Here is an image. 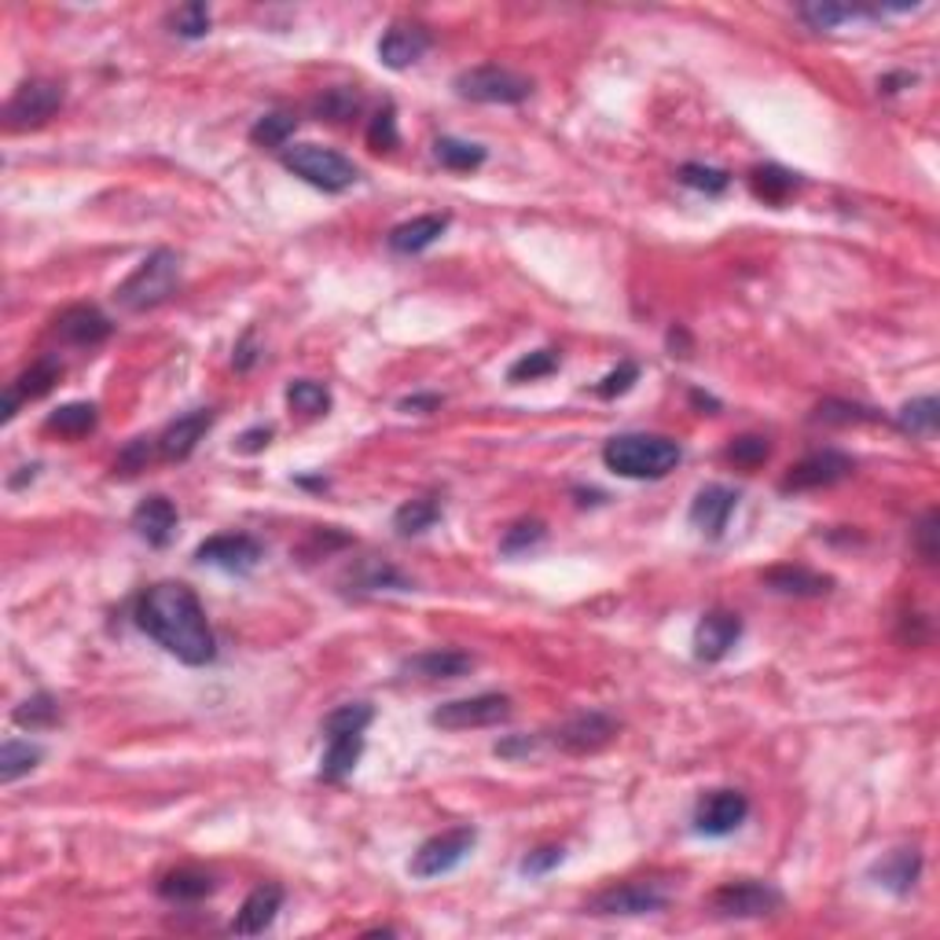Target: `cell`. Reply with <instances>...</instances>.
I'll return each instance as SVG.
<instances>
[{"instance_id":"680465c9","label":"cell","mask_w":940,"mask_h":940,"mask_svg":"<svg viewBox=\"0 0 940 940\" xmlns=\"http://www.w3.org/2000/svg\"><path fill=\"white\" fill-rule=\"evenodd\" d=\"M914 81V74H893V78H882L878 81V89L882 92H897V86H911Z\"/></svg>"},{"instance_id":"d6a6232c","label":"cell","mask_w":940,"mask_h":940,"mask_svg":"<svg viewBox=\"0 0 940 940\" xmlns=\"http://www.w3.org/2000/svg\"><path fill=\"white\" fill-rule=\"evenodd\" d=\"M897 423L903 433H911V438H933L937 423H940V401L937 397H914L897 412Z\"/></svg>"},{"instance_id":"836d02e7","label":"cell","mask_w":940,"mask_h":940,"mask_svg":"<svg viewBox=\"0 0 940 940\" xmlns=\"http://www.w3.org/2000/svg\"><path fill=\"white\" fill-rule=\"evenodd\" d=\"M59 717H63V709H59V702H56V698L48 694V691L30 694L27 702L16 706V713H11V720H16L19 728H27V731H48V728H56Z\"/></svg>"},{"instance_id":"74e56055","label":"cell","mask_w":940,"mask_h":940,"mask_svg":"<svg viewBox=\"0 0 940 940\" xmlns=\"http://www.w3.org/2000/svg\"><path fill=\"white\" fill-rule=\"evenodd\" d=\"M298 129V118L287 114V111H272V114H261L254 129H250V140L258 143V148H269V151H283L287 140L294 137Z\"/></svg>"},{"instance_id":"52a82bcc","label":"cell","mask_w":940,"mask_h":940,"mask_svg":"<svg viewBox=\"0 0 940 940\" xmlns=\"http://www.w3.org/2000/svg\"><path fill=\"white\" fill-rule=\"evenodd\" d=\"M511 698L508 694H474V698H456L430 713V724L441 731H474V728H497L503 720H511Z\"/></svg>"},{"instance_id":"4fadbf2b","label":"cell","mask_w":940,"mask_h":940,"mask_svg":"<svg viewBox=\"0 0 940 940\" xmlns=\"http://www.w3.org/2000/svg\"><path fill=\"white\" fill-rule=\"evenodd\" d=\"M746 816H750V798L739 790H709L694 809V830L706 838H728L734 834Z\"/></svg>"},{"instance_id":"7dc6e473","label":"cell","mask_w":940,"mask_h":940,"mask_svg":"<svg viewBox=\"0 0 940 940\" xmlns=\"http://www.w3.org/2000/svg\"><path fill=\"white\" fill-rule=\"evenodd\" d=\"M397 143H401V137H397V111H393V103H386L368 126V148L371 151H393Z\"/></svg>"},{"instance_id":"8fae6325","label":"cell","mask_w":940,"mask_h":940,"mask_svg":"<svg viewBox=\"0 0 940 940\" xmlns=\"http://www.w3.org/2000/svg\"><path fill=\"white\" fill-rule=\"evenodd\" d=\"M669 886L666 882H624L599 893L588 911L592 914H654L669 908Z\"/></svg>"},{"instance_id":"6da1fadb","label":"cell","mask_w":940,"mask_h":940,"mask_svg":"<svg viewBox=\"0 0 940 940\" xmlns=\"http://www.w3.org/2000/svg\"><path fill=\"white\" fill-rule=\"evenodd\" d=\"M137 624L177 661L199 669L217 658V640L199 596L180 581L151 584L137 599Z\"/></svg>"},{"instance_id":"484cf974","label":"cell","mask_w":940,"mask_h":940,"mask_svg":"<svg viewBox=\"0 0 940 940\" xmlns=\"http://www.w3.org/2000/svg\"><path fill=\"white\" fill-rule=\"evenodd\" d=\"M871 874L878 878V886L889 889V893L908 897L914 889V882H919V874H922V856H919V849H893L886 860L874 863Z\"/></svg>"},{"instance_id":"b9f144b4","label":"cell","mask_w":940,"mask_h":940,"mask_svg":"<svg viewBox=\"0 0 940 940\" xmlns=\"http://www.w3.org/2000/svg\"><path fill=\"white\" fill-rule=\"evenodd\" d=\"M768 456H771V444H768V438H757V433H742V438H734L724 449V460L734 463L739 470L764 467Z\"/></svg>"},{"instance_id":"2e32d148","label":"cell","mask_w":940,"mask_h":940,"mask_svg":"<svg viewBox=\"0 0 940 940\" xmlns=\"http://www.w3.org/2000/svg\"><path fill=\"white\" fill-rule=\"evenodd\" d=\"M742 640V618L731 610H709L702 613L694 629V658L713 666V661H724L731 654V647Z\"/></svg>"},{"instance_id":"cb8c5ba5","label":"cell","mask_w":940,"mask_h":940,"mask_svg":"<svg viewBox=\"0 0 940 940\" xmlns=\"http://www.w3.org/2000/svg\"><path fill=\"white\" fill-rule=\"evenodd\" d=\"M444 228H449V213H423V217H412V221L397 224L393 232L386 236V243H390L393 254H423L427 247H433L444 236Z\"/></svg>"},{"instance_id":"1f68e13d","label":"cell","mask_w":940,"mask_h":940,"mask_svg":"<svg viewBox=\"0 0 940 940\" xmlns=\"http://www.w3.org/2000/svg\"><path fill=\"white\" fill-rule=\"evenodd\" d=\"M441 522V503L433 500V497H416V500H408L397 508L393 514V529L401 537H419V533H427V529H433Z\"/></svg>"},{"instance_id":"f35d334b","label":"cell","mask_w":940,"mask_h":940,"mask_svg":"<svg viewBox=\"0 0 940 940\" xmlns=\"http://www.w3.org/2000/svg\"><path fill=\"white\" fill-rule=\"evenodd\" d=\"M287 404L294 408V412L301 416H328V408H331V393H328V386L323 382H312V379H298L287 386Z\"/></svg>"},{"instance_id":"c3c4849f","label":"cell","mask_w":940,"mask_h":940,"mask_svg":"<svg viewBox=\"0 0 940 940\" xmlns=\"http://www.w3.org/2000/svg\"><path fill=\"white\" fill-rule=\"evenodd\" d=\"M636 379H640V368H636L632 360H624V364H618V368L610 371L607 379H602V382L596 386V393L602 397V401H613V397L629 393Z\"/></svg>"},{"instance_id":"44dd1931","label":"cell","mask_w":940,"mask_h":940,"mask_svg":"<svg viewBox=\"0 0 940 940\" xmlns=\"http://www.w3.org/2000/svg\"><path fill=\"white\" fill-rule=\"evenodd\" d=\"M132 529L140 540H148L151 548H170L177 537V508L166 497H148L132 511Z\"/></svg>"},{"instance_id":"bcb514c9","label":"cell","mask_w":940,"mask_h":940,"mask_svg":"<svg viewBox=\"0 0 940 940\" xmlns=\"http://www.w3.org/2000/svg\"><path fill=\"white\" fill-rule=\"evenodd\" d=\"M540 540H544V522H537V518H526V522H514L508 533H503L500 551H503V556H522V551L537 548Z\"/></svg>"},{"instance_id":"9f6ffc18","label":"cell","mask_w":940,"mask_h":940,"mask_svg":"<svg viewBox=\"0 0 940 940\" xmlns=\"http://www.w3.org/2000/svg\"><path fill=\"white\" fill-rule=\"evenodd\" d=\"M433 408H441V397H438V393H419V397H404V401H401V412H419V416H427V412H433Z\"/></svg>"},{"instance_id":"e575fe53","label":"cell","mask_w":940,"mask_h":940,"mask_svg":"<svg viewBox=\"0 0 940 940\" xmlns=\"http://www.w3.org/2000/svg\"><path fill=\"white\" fill-rule=\"evenodd\" d=\"M433 154H438V162L452 173H470L486 162V148H481V143L456 140V137H441L433 143Z\"/></svg>"},{"instance_id":"f546056e","label":"cell","mask_w":940,"mask_h":940,"mask_svg":"<svg viewBox=\"0 0 940 940\" xmlns=\"http://www.w3.org/2000/svg\"><path fill=\"white\" fill-rule=\"evenodd\" d=\"M44 761V750L38 742H27V739H8L0 746V782L11 787L16 779L30 776L33 768Z\"/></svg>"},{"instance_id":"d6986e66","label":"cell","mask_w":940,"mask_h":940,"mask_svg":"<svg viewBox=\"0 0 940 940\" xmlns=\"http://www.w3.org/2000/svg\"><path fill=\"white\" fill-rule=\"evenodd\" d=\"M734 508H739V492L728 486H706L698 489V497L691 500V526L702 529L709 540H720L731 522Z\"/></svg>"},{"instance_id":"f1b7e54d","label":"cell","mask_w":940,"mask_h":940,"mask_svg":"<svg viewBox=\"0 0 940 940\" xmlns=\"http://www.w3.org/2000/svg\"><path fill=\"white\" fill-rule=\"evenodd\" d=\"M59 379H63V364H59L56 357H41V360H33V364L8 386V393H16L19 401H38V397L56 390Z\"/></svg>"},{"instance_id":"d4e9b609","label":"cell","mask_w":940,"mask_h":940,"mask_svg":"<svg viewBox=\"0 0 940 940\" xmlns=\"http://www.w3.org/2000/svg\"><path fill=\"white\" fill-rule=\"evenodd\" d=\"M764 588L776 596H793V599H819L827 596L834 581L816 570H804V566H776V570H768L764 577Z\"/></svg>"},{"instance_id":"db71d44e","label":"cell","mask_w":940,"mask_h":940,"mask_svg":"<svg viewBox=\"0 0 940 940\" xmlns=\"http://www.w3.org/2000/svg\"><path fill=\"white\" fill-rule=\"evenodd\" d=\"M269 441H272V427H250L243 438L236 441V449L239 452H261V449H269Z\"/></svg>"},{"instance_id":"8d00e7d4","label":"cell","mask_w":940,"mask_h":940,"mask_svg":"<svg viewBox=\"0 0 940 940\" xmlns=\"http://www.w3.org/2000/svg\"><path fill=\"white\" fill-rule=\"evenodd\" d=\"M798 16L804 22H812L816 30H834L841 22H856V19H874L882 16V8H849V4H801Z\"/></svg>"},{"instance_id":"e0dca14e","label":"cell","mask_w":940,"mask_h":940,"mask_svg":"<svg viewBox=\"0 0 940 940\" xmlns=\"http://www.w3.org/2000/svg\"><path fill=\"white\" fill-rule=\"evenodd\" d=\"M430 44L433 41L427 27H419V22H393L379 41V59L390 70H408L430 52Z\"/></svg>"},{"instance_id":"5bb4252c","label":"cell","mask_w":940,"mask_h":940,"mask_svg":"<svg viewBox=\"0 0 940 940\" xmlns=\"http://www.w3.org/2000/svg\"><path fill=\"white\" fill-rule=\"evenodd\" d=\"M618 739V720L599 713V709H588V713L570 717L566 724L556 731V746L562 753L584 757V753H599Z\"/></svg>"},{"instance_id":"60d3db41","label":"cell","mask_w":940,"mask_h":940,"mask_svg":"<svg viewBox=\"0 0 940 940\" xmlns=\"http://www.w3.org/2000/svg\"><path fill=\"white\" fill-rule=\"evenodd\" d=\"M210 8L202 4V0H191V4H180L173 16H170V27L177 38H188V41H199V38H207L210 33Z\"/></svg>"},{"instance_id":"ac0fdd59","label":"cell","mask_w":940,"mask_h":940,"mask_svg":"<svg viewBox=\"0 0 940 940\" xmlns=\"http://www.w3.org/2000/svg\"><path fill=\"white\" fill-rule=\"evenodd\" d=\"M213 419H217L213 408H199V412L180 416L177 423H170L159 433V438H154V444H159V456H162V460H170V463L188 460V456L199 449V441L207 438V430L213 427Z\"/></svg>"},{"instance_id":"3957f363","label":"cell","mask_w":940,"mask_h":940,"mask_svg":"<svg viewBox=\"0 0 940 940\" xmlns=\"http://www.w3.org/2000/svg\"><path fill=\"white\" fill-rule=\"evenodd\" d=\"M371 720H376V709L364 702L339 706L323 717V734H328V750L320 757L323 782H342L357 768L360 753H364V731Z\"/></svg>"},{"instance_id":"4316f807","label":"cell","mask_w":940,"mask_h":940,"mask_svg":"<svg viewBox=\"0 0 940 940\" xmlns=\"http://www.w3.org/2000/svg\"><path fill=\"white\" fill-rule=\"evenodd\" d=\"M96 423H100V408H96L92 401H70L63 408H56V412L44 419V430L59 433V438L78 441V438H86V433H92Z\"/></svg>"},{"instance_id":"30bf717a","label":"cell","mask_w":940,"mask_h":940,"mask_svg":"<svg viewBox=\"0 0 940 940\" xmlns=\"http://www.w3.org/2000/svg\"><path fill=\"white\" fill-rule=\"evenodd\" d=\"M782 908V893L776 886L757 882V878H739V882L720 886L713 893V911L720 919H764V914Z\"/></svg>"},{"instance_id":"f6af8a7d","label":"cell","mask_w":940,"mask_h":940,"mask_svg":"<svg viewBox=\"0 0 940 940\" xmlns=\"http://www.w3.org/2000/svg\"><path fill=\"white\" fill-rule=\"evenodd\" d=\"M551 371H559V353L556 349H537V353H526L522 360H514L508 379L511 382H537L551 376Z\"/></svg>"},{"instance_id":"7402d4cb","label":"cell","mask_w":940,"mask_h":940,"mask_svg":"<svg viewBox=\"0 0 940 940\" xmlns=\"http://www.w3.org/2000/svg\"><path fill=\"white\" fill-rule=\"evenodd\" d=\"M280 908H283V889L276 886V882L258 886L254 893L243 900V908L236 911L232 933H239V937H258V933H264V930H269V926L276 922Z\"/></svg>"},{"instance_id":"9c48e42d","label":"cell","mask_w":940,"mask_h":940,"mask_svg":"<svg viewBox=\"0 0 940 940\" xmlns=\"http://www.w3.org/2000/svg\"><path fill=\"white\" fill-rule=\"evenodd\" d=\"M474 841H478V830L474 827H456V830H444V834L438 838H430L419 846V852L412 856V863H408V871H412L416 878H441V874H449L456 871L470 849H474Z\"/></svg>"},{"instance_id":"ee69618b","label":"cell","mask_w":940,"mask_h":940,"mask_svg":"<svg viewBox=\"0 0 940 940\" xmlns=\"http://www.w3.org/2000/svg\"><path fill=\"white\" fill-rule=\"evenodd\" d=\"M680 180L687 188L702 191V196H724L731 177L724 170H717V166H702V162H687L680 166Z\"/></svg>"},{"instance_id":"f907efd6","label":"cell","mask_w":940,"mask_h":940,"mask_svg":"<svg viewBox=\"0 0 940 940\" xmlns=\"http://www.w3.org/2000/svg\"><path fill=\"white\" fill-rule=\"evenodd\" d=\"M566 860V849L559 846H544V849H533L522 860V874L529 878H540V874H548V871H556V867Z\"/></svg>"},{"instance_id":"d590c367","label":"cell","mask_w":940,"mask_h":940,"mask_svg":"<svg viewBox=\"0 0 940 940\" xmlns=\"http://www.w3.org/2000/svg\"><path fill=\"white\" fill-rule=\"evenodd\" d=\"M353 584L360 592H386V588H397V592H404V588H412V581L397 570V566L382 562V559H368L360 562L353 570Z\"/></svg>"},{"instance_id":"681fc988","label":"cell","mask_w":940,"mask_h":940,"mask_svg":"<svg viewBox=\"0 0 940 940\" xmlns=\"http://www.w3.org/2000/svg\"><path fill=\"white\" fill-rule=\"evenodd\" d=\"M159 452V444L154 441H148V438H137L129 444V449L118 456V463H114V470H122V474H137V470H143L151 463V456Z\"/></svg>"},{"instance_id":"83f0119b","label":"cell","mask_w":940,"mask_h":940,"mask_svg":"<svg viewBox=\"0 0 940 940\" xmlns=\"http://www.w3.org/2000/svg\"><path fill=\"white\" fill-rule=\"evenodd\" d=\"M217 889V882L207 871H191V867H180V871H170L159 882V897L173 900V903H196L207 900Z\"/></svg>"},{"instance_id":"9a60e30c","label":"cell","mask_w":940,"mask_h":940,"mask_svg":"<svg viewBox=\"0 0 940 940\" xmlns=\"http://www.w3.org/2000/svg\"><path fill=\"white\" fill-rule=\"evenodd\" d=\"M196 559L202 566H217V570H224V573H250V570H258V562L264 559V551L261 544L250 533H217L210 540H202L199 551H196Z\"/></svg>"},{"instance_id":"277c9868","label":"cell","mask_w":940,"mask_h":940,"mask_svg":"<svg viewBox=\"0 0 940 940\" xmlns=\"http://www.w3.org/2000/svg\"><path fill=\"white\" fill-rule=\"evenodd\" d=\"M177 287H180V258L173 250L159 247L118 283L114 298L126 312H148L159 309L162 301H170L177 294Z\"/></svg>"},{"instance_id":"7c38bea8","label":"cell","mask_w":940,"mask_h":940,"mask_svg":"<svg viewBox=\"0 0 940 940\" xmlns=\"http://www.w3.org/2000/svg\"><path fill=\"white\" fill-rule=\"evenodd\" d=\"M856 470L852 456L838 449H819L812 456H804L801 463L790 467V474L782 478V492H809V489H830L838 481H846Z\"/></svg>"},{"instance_id":"8992f818","label":"cell","mask_w":940,"mask_h":940,"mask_svg":"<svg viewBox=\"0 0 940 940\" xmlns=\"http://www.w3.org/2000/svg\"><path fill=\"white\" fill-rule=\"evenodd\" d=\"M452 89L460 100H470V103H522L533 96V81L526 74H514L508 67L486 63V67H470L463 74H456Z\"/></svg>"},{"instance_id":"ab89813d","label":"cell","mask_w":940,"mask_h":940,"mask_svg":"<svg viewBox=\"0 0 940 940\" xmlns=\"http://www.w3.org/2000/svg\"><path fill=\"white\" fill-rule=\"evenodd\" d=\"M816 423H827V427H849V423H874L878 412L874 408H863V404H852V401H838V397H830L816 408Z\"/></svg>"},{"instance_id":"11a10c76","label":"cell","mask_w":940,"mask_h":940,"mask_svg":"<svg viewBox=\"0 0 940 940\" xmlns=\"http://www.w3.org/2000/svg\"><path fill=\"white\" fill-rule=\"evenodd\" d=\"M254 360H258L254 331H243V339H239V346H236V357H232V364H236V371H250V368H254Z\"/></svg>"},{"instance_id":"603a6c76","label":"cell","mask_w":940,"mask_h":940,"mask_svg":"<svg viewBox=\"0 0 940 940\" xmlns=\"http://www.w3.org/2000/svg\"><path fill=\"white\" fill-rule=\"evenodd\" d=\"M470 669H474V658L463 654V650H452V647L423 650V654L408 658L401 666L404 677H416V680H460Z\"/></svg>"},{"instance_id":"816d5d0a","label":"cell","mask_w":940,"mask_h":940,"mask_svg":"<svg viewBox=\"0 0 940 940\" xmlns=\"http://www.w3.org/2000/svg\"><path fill=\"white\" fill-rule=\"evenodd\" d=\"M537 750V739H529V734H508V739H500L492 746V753L497 757H508V761H518V757H529Z\"/></svg>"},{"instance_id":"6f0895ef","label":"cell","mask_w":940,"mask_h":940,"mask_svg":"<svg viewBox=\"0 0 940 940\" xmlns=\"http://www.w3.org/2000/svg\"><path fill=\"white\" fill-rule=\"evenodd\" d=\"M691 404H698V408H709V416H717V412H720V401H713V397H709V393H702V390H691Z\"/></svg>"},{"instance_id":"ffe728a7","label":"cell","mask_w":940,"mask_h":940,"mask_svg":"<svg viewBox=\"0 0 940 940\" xmlns=\"http://www.w3.org/2000/svg\"><path fill=\"white\" fill-rule=\"evenodd\" d=\"M56 334L67 346L96 349V346H103L114 334V323L107 320L96 306H70L63 317L56 320Z\"/></svg>"},{"instance_id":"f5cc1de1","label":"cell","mask_w":940,"mask_h":940,"mask_svg":"<svg viewBox=\"0 0 940 940\" xmlns=\"http://www.w3.org/2000/svg\"><path fill=\"white\" fill-rule=\"evenodd\" d=\"M919 556L922 562H937V511H926L919 526Z\"/></svg>"},{"instance_id":"7a4b0ae2","label":"cell","mask_w":940,"mask_h":940,"mask_svg":"<svg viewBox=\"0 0 940 940\" xmlns=\"http://www.w3.org/2000/svg\"><path fill=\"white\" fill-rule=\"evenodd\" d=\"M683 460L680 441L666 438V433H618L602 444V463L613 474L632 478V481H658L669 470H677Z\"/></svg>"},{"instance_id":"5b68a950","label":"cell","mask_w":940,"mask_h":940,"mask_svg":"<svg viewBox=\"0 0 940 940\" xmlns=\"http://www.w3.org/2000/svg\"><path fill=\"white\" fill-rule=\"evenodd\" d=\"M280 162L294 177L306 180V184L328 191V196H339V191L353 188L360 180V170L353 159H346V154L331 151V148H320V143H294V148H283Z\"/></svg>"},{"instance_id":"7bdbcfd3","label":"cell","mask_w":940,"mask_h":940,"mask_svg":"<svg viewBox=\"0 0 940 940\" xmlns=\"http://www.w3.org/2000/svg\"><path fill=\"white\" fill-rule=\"evenodd\" d=\"M312 111H317V118H328V122H349V118L360 111V92L328 89L323 96L312 100Z\"/></svg>"},{"instance_id":"4dcf8cb0","label":"cell","mask_w":940,"mask_h":940,"mask_svg":"<svg viewBox=\"0 0 940 940\" xmlns=\"http://www.w3.org/2000/svg\"><path fill=\"white\" fill-rule=\"evenodd\" d=\"M750 188H753L757 199H764V202H771V207H779V202H787L793 191L801 188V177L790 173V170H782V166H757V170L750 173Z\"/></svg>"},{"instance_id":"ba28073f","label":"cell","mask_w":940,"mask_h":940,"mask_svg":"<svg viewBox=\"0 0 940 940\" xmlns=\"http://www.w3.org/2000/svg\"><path fill=\"white\" fill-rule=\"evenodd\" d=\"M59 107H63V86H56V81H44V78H30V81H22V86L16 89V96L8 100L4 126L11 132L38 129V126H44L48 118L59 111Z\"/></svg>"}]
</instances>
